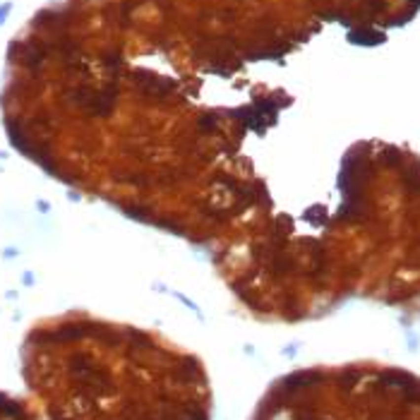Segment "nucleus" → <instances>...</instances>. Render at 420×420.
<instances>
[{
  "label": "nucleus",
  "mask_w": 420,
  "mask_h": 420,
  "mask_svg": "<svg viewBox=\"0 0 420 420\" xmlns=\"http://www.w3.org/2000/svg\"><path fill=\"white\" fill-rule=\"evenodd\" d=\"M350 41L353 43H363V46H375V43H382L384 41V34H380V32H353Z\"/></svg>",
  "instance_id": "nucleus-1"
}]
</instances>
